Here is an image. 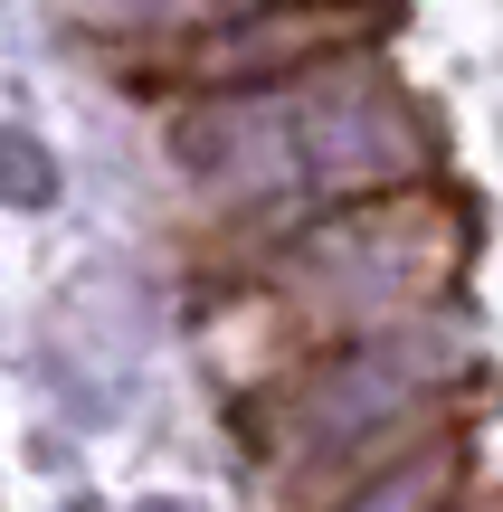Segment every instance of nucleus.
<instances>
[{"mask_svg": "<svg viewBox=\"0 0 503 512\" xmlns=\"http://www.w3.org/2000/svg\"><path fill=\"white\" fill-rule=\"evenodd\" d=\"M428 503H437V475H428V465H409V475H390L361 512H428Z\"/></svg>", "mask_w": 503, "mask_h": 512, "instance_id": "1", "label": "nucleus"}]
</instances>
